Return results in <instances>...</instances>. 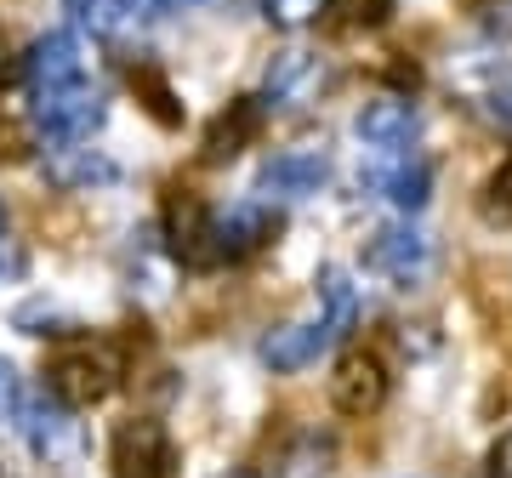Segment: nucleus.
Returning a JSON list of instances; mask_svg holds the SVG:
<instances>
[{
	"label": "nucleus",
	"mask_w": 512,
	"mask_h": 478,
	"mask_svg": "<svg viewBox=\"0 0 512 478\" xmlns=\"http://www.w3.org/2000/svg\"><path fill=\"white\" fill-rule=\"evenodd\" d=\"M126 376V353L109 336H74L46 359V393H57L69 410H92L103 405Z\"/></svg>",
	"instance_id": "f257e3e1"
},
{
	"label": "nucleus",
	"mask_w": 512,
	"mask_h": 478,
	"mask_svg": "<svg viewBox=\"0 0 512 478\" xmlns=\"http://www.w3.org/2000/svg\"><path fill=\"white\" fill-rule=\"evenodd\" d=\"M35 131L46 148H69V143H92L103 120H109V97L92 74L74 80V86H57V92H35Z\"/></svg>",
	"instance_id": "f03ea898"
},
{
	"label": "nucleus",
	"mask_w": 512,
	"mask_h": 478,
	"mask_svg": "<svg viewBox=\"0 0 512 478\" xmlns=\"http://www.w3.org/2000/svg\"><path fill=\"white\" fill-rule=\"evenodd\" d=\"M18 439L29 444V456L40 467H74V461L86 456V427L74 422V410L57 399V393H35V399H23L18 405Z\"/></svg>",
	"instance_id": "7ed1b4c3"
},
{
	"label": "nucleus",
	"mask_w": 512,
	"mask_h": 478,
	"mask_svg": "<svg viewBox=\"0 0 512 478\" xmlns=\"http://www.w3.org/2000/svg\"><path fill=\"white\" fill-rule=\"evenodd\" d=\"M359 188L370 200H387L393 211H421L427 194H433V166L421 160L416 148H365V166H359Z\"/></svg>",
	"instance_id": "20e7f679"
},
{
	"label": "nucleus",
	"mask_w": 512,
	"mask_h": 478,
	"mask_svg": "<svg viewBox=\"0 0 512 478\" xmlns=\"http://www.w3.org/2000/svg\"><path fill=\"white\" fill-rule=\"evenodd\" d=\"M274 234H279V205L256 200V194L251 200H234L228 211H211V262H217V268L245 262Z\"/></svg>",
	"instance_id": "39448f33"
},
{
	"label": "nucleus",
	"mask_w": 512,
	"mask_h": 478,
	"mask_svg": "<svg viewBox=\"0 0 512 478\" xmlns=\"http://www.w3.org/2000/svg\"><path fill=\"white\" fill-rule=\"evenodd\" d=\"M365 268L410 291V285H421V279L433 274V234H421L416 222H387V228L370 234Z\"/></svg>",
	"instance_id": "423d86ee"
},
{
	"label": "nucleus",
	"mask_w": 512,
	"mask_h": 478,
	"mask_svg": "<svg viewBox=\"0 0 512 478\" xmlns=\"http://www.w3.org/2000/svg\"><path fill=\"white\" fill-rule=\"evenodd\" d=\"M325 183H330L325 148H279V154L262 160L251 194H256V200H268V205H291V200H313V194H325Z\"/></svg>",
	"instance_id": "0eeeda50"
},
{
	"label": "nucleus",
	"mask_w": 512,
	"mask_h": 478,
	"mask_svg": "<svg viewBox=\"0 0 512 478\" xmlns=\"http://www.w3.org/2000/svg\"><path fill=\"white\" fill-rule=\"evenodd\" d=\"M109 473L114 478H171V439L160 422L131 416L109 439Z\"/></svg>",
	"instance_id": "6e6552de"
},
{
	"label": "nucleus",
	"mask_w": 512,
	"mask_h": 478,
	"mask_svg": "<svg viewBox=\"0 0 512 478\" xmlns=\"http://www.w3.org/2000/svg\"><path fill=\"white\" fill-rule=\"evenodd\" d=\"M92 63H86V46H80V29H46V35L29 46V97L35 92H57V86H74V80H86Z\"/></svg>",
	"instance_id": "1a4fd4ad"
},
{
	"label": "nucleus",
	"mask_w": 512,
	"mask_h": 478,
	"mask_svg": "<svg viewBox=\"0 0 512 478\" xmlns=\"http://www.w3.org/2000/svg\"><path fill=\"white\" fill-rule=\"evenodd\" d=\"M330 348H336V336H330L325 325H319V313H313L302 325H274V331L256 342V359L274 370V376H296V370L319 365Z\"/></svg>",
	"instance_id": "9d476101"
},
{
	"label": "nucleus",
	"mask_w": 512,
	"mask_h": 478,
	"mask_svg": "<svg viewBox=\"0 0 512 478\" xmlns=\"http://www.w3.org/2000/svg\"><path fill=\"white\" fill-rule=\"evenodd\" d=\"M330 405L342 410V416H376L387 405V365L376 353H348L336 376H330Z\"/></svg>",
	"instance_id": "9b49d317"
},
{
	"label": "nucleus",
	"mask_w": 512,
	"mask_h": 478,
	"mask_svg": "<svg viewBox=\"0 0 512 478\" xmlns=\"http://www.w3.org/2000/svg\"><path fill=\"white\" fill-rule=\"evenodd\" d=\"M40 171H46V183L63 188V194H92V188L120 183V160H109V154H103V148H92V143L46 148Z\"/></svg>",
	"instance_id": "f8f14e48"
},
{
	"label": "nucleus",
	"mask_w": 512,
	"mask_h": 478,
	"mask_svg": "<svg viewBox=\"0 0 512 478\" xmlns=\"http://www.w3.org/2000/svg\"><path fill=\"white\" fill-rule=\"evenodd\" d=\"M353 137L365 148H416L421 137V114L410 97H370L365 109L353 114Z\"/></svg>",
	"instance_id": "ddd939ff"
},
{
	"label": "nucleus",
	"mask_w": 512,
	"mask_h": 478,
	"mask_svg": "<svg viewBox=\"0 0 512 478\" xmlns=\"http://www.w3.org/2000/svg\"><path fill=\"white\" fill-rule=\"evenodd\" d=\"M256 131H262V97H239V103H228V109L211 120V131H205V166H222V160H234L239 148L251 143Z\"/></svg>",
	"instance_id": "4468645a"
},
{
	"label": "nucleus",
	"mask_w": 512,
	"mask_h": 478,
	"mask_svg": "<svg viewBox=\"0 0 512 478\" xmlns=\"http://www.w3.org/2000/svg\"><path fill=\"white\" fill-rule=\"evenodd\" d=\"M325 86V69L313 52H279L268 63V97L262 103H308L313 92Z\"/></svg>",
	"instance_id": "2eb2a0df"
},
{
	"label": "nucleus",
	"mask_w": 512,
	"mask_h": 478,
	"mask_svg": "<svg viewBox=\"0 0 512 478\" xmlns=\"http://www.w3.org/2000/svg\"><path fill=\"white\" fill-rule=\"evenodd\" d=\"M359 285L348 279V268H319V325H325L336 342L359 325Z\"/></svg>",
	"instance_id": "dca6fc26"
},
{
	"label": "nucleus",
	"mask_w": 512,
	"mask_h": 478,
	"mask_svg": "<svg viewBox=\"0 0 512 478\" xmlns=\"http://www.w3.org/2000/svg\"><path fill=\"white\" fill-rule=\"evenodd\" d=\"M393 0H319V23L336 35H359V29H382Z\"/></svg>",
	"instance_id": "f3484780"
},
{
	"label": "nucleus",
	"mask_w": 512,
	"mask_h": 478,
	"mask_svg": "<svg viewBox=\"0 0 512 478\" xmlns=\"http://www.w3.org/2000/svg\"><path fill=\"white\" fill-rule=\"evenodd\" d=\"M74 29H92L97 40H109L126 29V0H63Z\"/></svg>",
	"instance_id": "a211bd4d"
},
{
	"label": "nucleus",
	"mask_w": 512,
	"mask_h": 478,
	"mask_svg": "<svg viewBox=\"0 0 512 478\" xmlns=\"http://www.w3.org/2000/svg\"><path fill=\"white\" fill-rule=\"evenodd\" d=\"M131 92L143 97V109L154 114L160 126H177V120H183V109H177V92L165 86V74H160V69L137 63V69H131Z\"/></svg>",
	"instance_id": "6ab92c4d"
},
{
	"label": "nucleus",
	"mask_w": 512,
	"mask_h": 478,
	"mask_svg": "<svg viewBox=\"0 0 512 478\" xmlns=\"http://www.w3.org/2000/svg\"><path fill=\"white\" fill-rule=\"evenodd\" d=\"M52 325H63V331H74V319L57 302H29V308H18V331H29V336H57Z\"/></svg>",
	"instance_id": "aec40b11"
},
{
	"label": "nucleus",
	"mask_w": 512,
	"mask_h": 478,
	"mask_svg": "<svg viewBox=\"0 0 512 478\" xmlns=\"http://www.w3.org/2000/svg\"><path fill=\"white\" fill-rule=\"evenodd\" d=\"M23 69H29V46H23L12 29H0V92H6V86H18Z\"/></svg>",
	"instance_id": "412c9836"
},
{
	"label": "nucleus",
	"mask_w": 512,
	"mask_h": 478,
	"mask_svg": "<svg viewBox=\"0 0 512 478\" xmlns=\"http://www.w3.org/2000/svg\"><path fill=\"white\" fill-rule=\"evenodd\" d=\"M262 12H268V23H279V29H302V23L319 18V0H262Z\"/></svg>",
	"instance_id": "4be33fe9"
},
{
	"label": "nucleus",
	"mask_w": 512,
	"mask_h": 478,
	"mask_svg": "<svg viewBox=\"0 0 512 478\" xmlns=\"http://www.w3.org/2000/svg\"><path fill=\"white\" fill-rule=\"evenodd\" d=\"M484 194H490V200H484V211H490V217H501L507 222L512 217V166H501L490 177V188H484Z\"/></svg>",
	"instance_id": "5701e85b"
},
{
	"label": "nucleus",
	"mask_w": 512,
	"mask_h": 478,
	"mask_svg": "<svg viewBox=\"0 0 512 478\" xmlns=\"http://www.w3.org/2000/svg\"><path fill=\"white\" fill-rule=\"evenodd\" d=\"M23 268H29V251L12 234H0V285H18Z\"/></svg>",
	"instance_id": "b1692460"
},
{
	"label": "nucleus",
	"mask_w": 512,
	"mask_h": 478,
	"mask_svg": "<svg viewBox=\"0 0 512 478\" xmlns=\"http://www.w3.org/2000/svg\"><path fill=\"white\" fill-rule=\"evenodd\" d=\"M194 0H126V23H154V18H171Z\"/></svg>",
	"instance_id": "393cba45"
},
{
	"label": "nucleus",
	"mask_w": 512,
	"mask_h": 478,
	"mask_svg": "<svg viewBox=\"0 0 512 478\" xmlns=\"http://www.w3.org/2000/svg\"><path fill=\"white\" fill-rule=\"evenodd\" d=\"M18 405H23V382H18V370L0 359V422H12Z\"/></svg>",
	"instance_id": "a878e982"
},
{
	"label": "nucleus",
	"mask_w": 512,
	"mask_h": 478,
	"mask_svg": "<svg viewBox=\"0 0 512 478\" xmlns=\"http://www.w3.org/2000/svg\"><path fill=\"white\" fill-rule=\"evenodd\" d=\"M23 154H29V143H23V131L12 126V120H0V166H18Z\"/></svg>",
	"instance_id": "bb28decb"
},
{
	"label": "nucleus",
	"mask_w": 512,
	"mask_h": 478,
	"mask_svg": "<svg viewBox=\"0 0 512 478\" xmlns=\"http://www.w3.org/2000/svg\"><path fill=\"white\" fill-rule=\"evenodd\" d=\"M490 478H512V439L490 450Z\"/></svg>",
	"instance_id": "cd10ccee"
},
{
	"label": "nucleus",
	"mask_w": 512,
	"mask_h": 478,
	"mask_svg": "<svg viewBox=\"0 0 512 478\" xmlns=\"http://www.w3.org/2000/svg\"><path fill=\"white\" fill-rule=\"evenodd\" d=\"M217 478H256V473H217Z\"/></svg>",
	"instance_id": "c85d7f7f"
}]
</instances>
